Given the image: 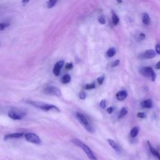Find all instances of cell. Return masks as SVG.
I'll list each match as a JSON object with an SVG mask.
<instances>
[{"mask_svg":"<svg viewBox=\"0 0 160 160\" xmlns=\"http://www.w3.org/2000/svg\"><path fill=\"white\" fill-rule=\"evenodd\" d=\"M155 49H156V53H157L158 55H159L160 54V45L159 43H158L155 47Z\"/></svg>","mask_w":160,"mask_h":160,"instance_id":"obj_29","label":"cell"},{"mask_svg":"<svg viewBox=\"0 0 160 160\" xmlns=\"http://www.w3.org/2000/svg\"><path fill=\"white\" fill-rule=\"evenodd\" d=\"M116 53V49L115 48H110L107 53H106V54H107V56L108 57H113Z\"/></svg>","mask_w":160,"mask_h":160,"instance_id":"obj_18","label":"cell"},{"mask_svg":"<svg viewBox=\"0 0 160 160\" xmlns=\"http://www.w3.org/2000/svg\"><path fill=\"white\" fill-rule=\"evenodd\" d=\"M128 96V93L125 90L120 91L117 93V98L119 101H124Z\"/></svg>","mask_w":160,"mask_h":160,"instance_id":"obj_11","label":"cell"},{"mask_svg":"<svg viewBox=\"0 0 160 160\" xmlns=\"http://www.w3.org/2000/svg\"><path fill=\"white\" fill-rule=\"evenodd\" d=\"M98 21L99 23H101V25H104L106 23V20L105 18L103 16H100L98 19Z\"/></svg>","mask_w":160,"mask_h":160,"instance_id":"obj_26","label":"cell"},{"mask_svg":"<svg viewBox=\"0 0 160 160\" xmlns=\"http://www.w3.org/2000/svg\"><path fill=\"white\" fill-rule=\"evenodd\" d=\"M148 146H149V150L151 151V153H152V154L155 156L156 158H157L158 159H159V153L155 149V148L154 147L152 146V145L150 144V143L149 141H148Z\"/></svg>","mask_w":160,"mask_h":160,"instance_id":"obj_14","label":"cell"},{"mask_svg":"<svg viewBox=\"0 0 160 160\" xmlns=\"http://www.w3.org/2000/svg\"><path fill=\"white\" fill-rule=\"evenodd\" d=\"M95 88V84L91 83V84H88L85 86V89H94Z\"/></svg>","mask_w":160,"mask_h":160,"instance_id":"obj_23","label":"cell"},{"mask_svg":"<svg viewBox=\"0 0 160 160\" xmlns=\"http://www.w3.org/2000/svg\"><path fill=\"white\" fill-rule=\"evenodd\" d=\"M108 142L109 143V144L113 148V149H115L117 152L118 153H120L121 151V147L119 146L118 144H117L115 141H114L112 139H108Z\"/></svg>","mask_w":160,"mask_h":160,"instance_id":"obj_12","label":"cell"},{"mask_svg":"<svg viewBox=\"0 0 160 160\" xmlns=\"http://www.w3.org/2000/svg\"><path fill=\"white\" fill-rule=\"evenodd\" d=\"M76 117L80 121V123L83 126V127L89 133H94V129L93 127V126L89 123L87 118L81 113H76Z\"/></svg>","mask_w":160,"mask_h":160,"instance_id":"obj_3","label":"cell"},{"mask_svg":"<svg viewBox=\"0 0 160 160\" xmlns=\"http://www.w3.org/2000/svg\"><path fill=\"white\" fill-rule=\"evenodd\" d=\"M143 23L145 25H148L149 22H150V18L149 17V15L147 13H144L143 16Z\"/></svg>","mask_w":160,"mask_h":160,"instance_id":"obj_16","label":"cell"},{"mask_svg":"<svg viewBox=\"0 0 160 160\" xmlns=\"http://www.w3.org/2000/svg\"><path fill=\"white\" fill-rule=\"evenodd\" d=\"M112 20H113V23L115 25H117L118 24L119 21H120V19L118 18V16H117V14L114 13L113 12V16H112Z\"/></svg>","mask_w":160,"mask_h":160,"instance_id":"obj_21","label":"cell"},{"mask_svg":"<svg viewBox=\"0 0 160 160\" xmlns=\"http://www.w3.org/2000/svg\"><path fill=\"white\" fill-rule=\"evenodd\" d=\"M24 136V134L22 133H15L11 134H8L5 136L4 139L8 140V139H19L22 138Z\"/></svg>","mask_w":160,"mask_h":160,"instance_id":"obj_10","label":"cell"},{"mask_svg":"<svg viewBox=\"0 0 160 160\" xmlns=\"http://www.w3.org/2000/svg\"><path fill=\"white\" fill-rule=\"evenodd\" d=\"M9 26L8 24L7 23H0V31L4 30L5 28H7Z\"/></svg>","mask_w":160,"mask_h":160,"instance_id":"obj_22","label":"cell"},{"mask_svg":"<svg viewBox=\"0 0 160 160\" xmlns=\"http://www.w3.org/2000/svg\"><path fill=\"white\" fill-rule=\"evenodd\" d=\"M73 63H67L66 65V70H71L72 68H73Z\"/></svg>","mask_w":160,"mask_h":160,"instance_id":"obj_30","label":"cell"},{"mask_svg":"<svg viewBox=\"0 0 160 160\" xmlns=\"http://www.w3.org/2000/svg\"><path fill=\"white\" fill-rule=\"evenodd\" d=\"M160 62H158V63L156 65V66H155V68H156V69H157V70H159V68H160Z\"/></svg>","mask_w":160,"mask_h":160,"instance_id":"obj_34","label":"cell"},{"mask_svg":"<svg viewBox=\"0 0 160 160\" xmlns=\"http://www.w3.org/2000/svg\"><path fill=\"white\" fill-rule=\"evenodd\" d=\"M99 105H100V107H101L102 109L105 108L106 106V100L103 99V100L101 101Z\"/></svg>","mask_w":160,"mask_h":160,"instance_id":"obj_24","label":"cell"},{"mask_svg":"<svg viewBox=\"0 0 160 160\" xmlns=\"http://www.w3.org/2000/svg\"><path fill=\"white\" fill-rule=\"evenodd\" d=\"M63 65H64V62L63 61H60V62H57L55 64L54 68H53V74H54L55 76H58L60 75L61 69L62 68Z\"/></svg>","mask_w":160,"mask_h":160,"instance_id":"obj_9","label":"cell"},{"mask_svg":"<svg viewBox=\"0 0 160 160\" xmlns=\"http://www.w3.org/2000/svg\"><path fill=\"white\" fill-rule=\"evenodd\" d=\"M140 72L143 76L150 78L153 81L156 79V74L151 67H143L140 70Z\"/></svg>","mask_w":160,"mask_h":160,"instance_id":"obj_5","label":"cell"},{"mask_svg":"<svg viewBox=\"0 0 160 160\" xmlns=\"http://www.w3.org/2000/svg\"><path fill=\"white\" fill-rule=\"evenodd\" d=\"M44 92L46 94H51L53 96H57L58 97L62 96L61 91L58 88L54 87V86H48V87L46 88L44 90Z\"/></svg>","mask_w":160,"mask_h":160,"instance_id":"obj_7","label":"cell"},{"mask_svg":"<svg viewBox=\"0 0 160 160\" xmlns=\"http://www.w3.org/2000/svg\"><path fill=\"white\" fill-rule=\"evenodd\" d=\"M141 105L143 108H151L153 107V102L151 99H148L142 101Z\"/></svg>","mask_w":160,"mask_h":160,"instance_id":"obj_13","label":"cell"},{"mask_svg":"<svg viewBox=\"0 0 160 160\" xmlns=\"http://www.w3.org/2000/svg\"><path fill=\"white\" fill-rule=\"evenodd\" d=\"M138 132H139V129L138 127H134L131 132H130V136L131 138H135L137 136L138 134Z\"/></svg>","mask_w":160,"mask_h":160,"instance_id":"obj_17","label":"cell"},{"mask_svg":"<svg viewBox=\"0 0 160 160\" xmlns=\"http://www.w3.org/2000/svg\"><path fill=\"white\" fill-rule=\"evenodd\" d=\"M25 138L27 141L33 143V144H39L41 142L39 137L34 133H27V134L25 135Z\"/></svg>","mask_w":160,"mask_h":160,"instance_id":"obj_6","label":"cell"},{"mask_svg":"<svg viewBox=\"0 0 160 160\" xmlns=\"http://www.w3.org/2000/svg\"><path fill=\"white\" fill-rule=\"evenodd\" d=\"M127 113H128V110H127L126 108L124 107V108H123L121 110V111H120V113H119L118 118H122L124 117L125 115H126Z\"/></svg>","mask_w":160,"mask_h":160,"instance_id":"obj_20","label":"cell"},{"mask_svg":"<svg viewBox=\"0 0 160 160\" xmlns=\"http://www.w3.org/2000/svg\"><path fill=\"white\" fill-rule=\"evenodd\" d=\"M26 103L34 106V107L41 109L43 111H51V110H55L57 112H60L59 109L56 106L53 104H50L43 102H38V101H33L31 100H28L26 101Z\"/></svg>","mask_w":160,"mask_h":160,"instance_id":"obj_1","label":"cell"},{"mask_svg":"<svg viewBox=\"0 0 160 160\" xmlns=\"http://www.w3.org/2000/svg\"><path fill=\"white\" fill-rule=\"evenodd\" d=\"M86 93H85V92H83V91L81 92V93H80V94H79V97H80V98L81 99H85L86 98Z\"/></svg>","mask_w":160,"mask_h":160,"instance_id":"obj_28","label":"cell"},{"mask_svg":"<svg viewBox=\"0 0 160 160\" xmlns=\"http://www.w3.org/2000/svg\"><path fill=\"white\" fill-rule=\"evenodd\" d=\"M139 39H141V40H143L144 38H145V37H146V36H145V34H144V33H140L139 34Z\"/></svg>","mask_w":160,"mask_h":160,"instance_id":"obj_33","label":"cell"},{"mask_svg":"<svg viewBox=\"0 0 160 160\" xmlns=\"http://www.w3.org/2000/svg\"><path fill=\"white\" fill-rule=\"evenodd\" d=\"M120 63V60H115V61L112 63V67L117 66H118V65H119Z\"/></svg>","mask_w":160,"mask_h":160,"instance_id":"obj_31","label":"cell"},{"mask_svg":"<svg viewBox=\"0 0 160 160\" xmlns=\"http://www.w3.org/2000/svg\"><path fill=\"white\" fill-rule=\"evenodd\" d=\"M137 117L138 118H145L146 117V115L143 112H140V113H138L137 114Z\"/></svg>","mask_w":160,"mask_h":160,"instance_id":"obj_27","label":"cell"},{"mask_svg":"<svg viewBox=\"0 0 160 160\" xmlns=\"http://www.w3.org/2000/svg\"><path fill=\"white\" fill-rule=\"evenodd\" d=\"M104 76H100V77L98 78L97 81H98V84H99V85H102V84H103V81H104Z\"/></svg>","mask_w":160,"mask_h":160,"instance_id":"obj_25","label":"cell"},{"mask_svg":"<svg viewBox=\"0 0 160 160\" xmlns=\"http://www.w3.org/2000/svg\"><path fill=\"white\" fill-rule=\"evenodd\" d=\"M28 2H29V1H23V2H22V3H23V4H26V3H28Z\"/></svg>","mask_w":160,"mask_h":160,"instance_id":"obj_35","label":"cell"},{"mask_svg":"<svg viewBox=\"0 0 160 160\" xmlns=\"http://www.w3.org/2000/svg\"><path fill=\"white\" fill-rule=\"evenodd\" d=\"M114 112V108L113 107H110L107 109V112L109 114H112Z\"/></svg>","mask_w":160,"mask_h":160,"instance_id":"obj_32","label":"cell"},{"mask_svg":"<svg viewBox=\"0 0 160 160\" xmlns=\"http://www.w3.org/2000/svg\"><path fill=\"white\" fill-rule=\"evenodd\" d=\"M72 142H73V143H74L75 144L78 146V147L81 148L90 159H91V160H96L97 159L96 156L94 154V153H93V151L86 144L83 143L82 141H81L80 140L77 139H72Z\"/></svg>","mask_w":160,"mask_h":160,"instance_id":"obj_2","label":"cell"},{"mask_svg":"<svg viewBox=\"0 0 160 160\" xmlns=\"http://www.w3.org/2000/svg\"><path fill=\"white\" fill-rule=\"evenodd\" d=\"M57 3V1H55V0H49L47 2V8L50 9L52 8L53 7H54L56 4Z\"/></svg>","mask_w":160,"mask_h":160,"instance_id":"obj_19","label":"cell"},{"mask_svg":"<svg viewBox=\"0 0 160 160\" xmlns=\"http://www.w3.org/2000/svg\"><path fill=\"white\" fill-rule=\"evenodd\" d=\"M71 76L70 75L68 74H66V75H65L62 78V82L63 83V84H66V83H68L70 82L71 81Z\"/></svg>","mask_w":160,"mask_h":160,"instance_id":"obj_15","label":"cell"},{"mask_svg":"<svg viewBox=\"0 0 160 160\" xmlns=\"http://www.w3.org/2000/svg\"><path fill=\"white\" fill-rule=\"evenodd\" d=\"M26 113L24 111L14 109L10 110L8 113V117L14 120H21L26 116Z\"/></svg>","mask_w":160,"mask_h":160,"instance_id":"obj_4","label":"cell"},{"mask_svg":"<svg viewBox=\"0 0 160 160\" xmlns=\"http://www.w3.org/2000/svg\"><path fill=\"white\" fill-rule=\"evenodd\" d=\"M156 55V52L153 49H148L139 55L141 59H152Z\"/></svg>","mask_w":160,"mask_h":160,"instance_id":"obj_8","label":"cell"}]
</instances>
